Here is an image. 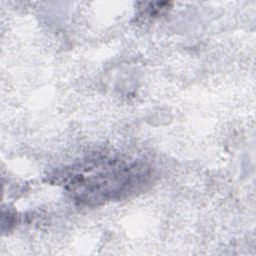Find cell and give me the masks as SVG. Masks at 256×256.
<instances>
[{
    "label": "cell",
    "mask_w": 256,
    "mask_h": 256,
    "mask_svg": "<svg viewBox=\"0 0 256 256\" xmlns=\"http://www.w3.org/2000/svg\"><path fill=\"white\" fill-rule=\"evenodd\" d=\"M145 173L135 164L111 158H94L69 168L65 189L84 204H99L121 198L142 184Z\"/></svg>",
    "instance_id": "1"
}]
</instances>
